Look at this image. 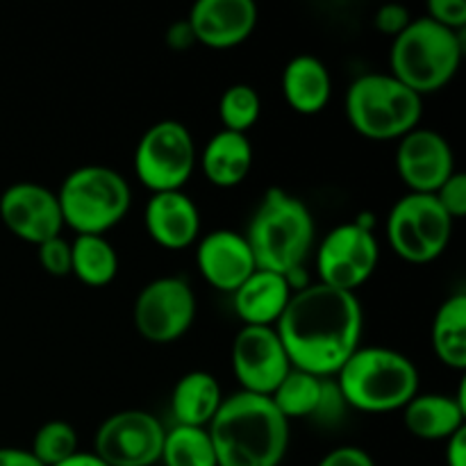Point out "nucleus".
Masks as SVG:
<instances>
[{
	"mask_svg": "<svg viewBox=\"0 0 466 466\" xmlns=\"http://www.w3.org/2000/svg\"><path fill=\"white\" fill-rule=\"evenodd\" d=\"M273 328L291 369L319 378L337 376L362 341V303L353 291L314 282L291 294Z\"/></svg>",
	"mask_w": 466,
	"mask_h": 466,
	"instance_id": "f257e3e1",
	"label": "nucleus"
},
{
	"mask_svg": "<svg viewBox=\"0 0 466 466\" xmlns=\"http://www.w3.org/2000/svg\"><path fill=\"white\" fill-rule=\"evenodd\" d=\"M208 432L218 466H280L289 449V421L268 396L248 391L223 399Z\"/></svg>",
	"mask_w": 466,
	"mask_h": 466,
	"instance_id": "f03ea898",
	"label": "nucleus"
},
{
	"mask_svg": "<svg viewBox=\"0 0 466 466\" xmlns=\"http://www.w3.org/2000/svg\"><path fill=\"white\" fill-rule=\"evenodd\" d=\"M314 232V218L308 205L289 191L271 187L259 200L244 237L255 258V267L287 276L303 268L312 253Z\"/></svg>",
	"mask_w": 466,
	"mask_h": 466,
	"instance_id": "7ed1b4c3",
	"label": "nucleus"
},
{
	"mask_svg": "<svg viewBox=\"0 0 466 466\" xmlns=\"http://www.w3.org/2000/svg\"><path fill=\"white\" fill-rule=\"evenodd\" d=\"M341 403L369 414L403 410L419 394L417 364L385 346H360L337 373Z\"/></svg>",
	"mask_w": 466,
	"mask_h": 466,
	"instance_id": "20e7f679",
	"label": "nucleus"
},
{
	"mask_svg": "<svg viewBox=\"0 0 466 466\" xmlns=\"http://www.w3.org/2000/svg\"><path fill=\"white\" fill-rule=\"evenodd\" d=\"M462 32H453L428 16L412 18L391 41V76L419 96L440 91L449 85L462 64Z\"/></svg>",
	"mask_w": 466,
	"mask_h": 466,
	"instance_id": "39448f33",
	"label": "nucleus"
},
{
	"mask_svg": "<svg viewBox=\"0 0 466 466\" xmlns=\"http://www.w3.org/2000/svg\"><path fill=\"white\" fill-rule=\"evenodd\" d=\"M346 118L358 135L373 141L400 139L417 130L423 116V96L391 73H367L346 91Z\"/></svg>",
	"mask_w": 466,
	"mask_h": 466,
	"instance_id": "423d86ee",
	"label": "nucleus"
},
{
	"mask_svg": "<svg viewBox=\"0 0 466 466\" xmlns=\"http://www.w3.org/2000/svg\"><path fill=\"white\" fill-rule=\"evenodd\" d=\"M64 226L76 235H100L126 218L132 205V191L126 177L103 164H85L64 177L55 191Z\"/></svg>",
	"mask_w": 466,
	"mask_h": 466,
	"instance_id": "0eeeda50",
	"label": "nucleus"
},
{
	"mask_svg": "<svg viewBox=\"0 0 466 466\" xmlns=\"http://www.w3.org/2000/svg\"><path fill=\"white\" fill-rule=\"evenodd\" d=\"M453 218L432 194H405L387 217V239L394 253L410 264L435 262L449 246Z\"/></svg>",
	"mask_w": 466,
	"mask_h": 466,
	"instance_id": "6e6552de",
	"label": "nucleus"
},
{
	"mask_svg": "<svg viewBox=\"0 0 466 466\" xmlns=\"http://www.w3.org/2000/svg\"><path fill=\"white\" fill-rule=\"evenodd\" d=\"M196 167V144L189 127L164 118L141 135L135 150V173L153 194L182 191Z\"/></svg>",
	"mask_w": 466,
	"mask_h": 466,
	"instance_id": "1a4fd4ad",
	"label": "nucleus"
},
{
	"mask_svg": "<svg viewBox=\"0 0 466 466\" xmlns=\"http://www.w3.org/2000/svg\"><path fill=\"white\" fill-rule=\"evenodd\" d=\"M135 328L146 341L171 344L189 332L196 319V296L189 282L164 276L139 291L132 308Z\"/></svg>",
	"mask_w": 466,
	"mask_h": 466,
	"instance_id": "9d476101",
	"label": "nucleus"
},
{
	"mask_svg": "<svg viewBox=\"0 0 466 466\" xmlns=\"http://www.w3.org/2000/svg\"><path fill=\"white\" fill-rule=\"evenodd\" d=\"M378 259L380 246L373 230L355 221L341 223L323 237L317 250L319 282L355 294L376 273Z\"/></svg>",
	"mask_w": 466,
	"mask_h": 466,
	"instance_id": "9b49d317",
	"label": "nucleus"
},
{
	"mask_svg": "<svg viewBox=\"0 0 466 466\" xmlns=\"http://www.w3.org/2000/svg\"><path fill=\"white\" fill-rule=\"evenodd\" d=\"M162 423L144 410H123L100 423L94 453L107 466H153L162 458Z\"/></svg>",
	"mask_w": 466,
	"mask_h": 466,
	"instance_id": "f8f14e48",
	"label": "nucleus"
},
{
	"mask_svg": "<svg viewBox=\"0 0 466 466\" xmlns=\"http://www.w3.org/2000/svg\"><path fill=\"white\" fill-rule=\"evenodd\" d=\"M232 371L241 385V391L271 396L291 371L289 358L276 328H241L232 344Z\"/></svg>",
	"mask_w": 466,
	"mask_h": 466,
	"instance_id": "ddd939ff",
	"label": "nucleus"
},
{
	"mask_svg": "<svg viewBox=\"0 0 466 466\" xmlns=\"http://www.w3.org/2000/svg\"><path fill=\"white\" fill-rule=\"evenodd\" d=\"M0 218L21 241L41 246L62 235L64 218L55 191L39 182H16L0 196Z\"/></svg>",
	"mask_w": 466,
	"mask_h": 466,
	"instance_id": "4468645a",
	"label": "nucleus"
},
{
	"mask_svg": "<svg viewBox=\"0 0 466 466\" xmlns=\"http://www.w3.org/2000/svg\"><path fill=\"white\" fill-rule=\"evenodd\" d=\"M396 171L410 194H435L455 173L453 148L440 132L417 127L399 139Z\"/></svg>",
	"mask_w": 466,
	"mask_h": 466,
	"instance_id": "2eb2a0df",
	"label": "nucleus"
},
{
	"mask_svg": "<svg viewBox=\"0 0 466 466\" xmlns=\"http://www.w3.org/2000/svg\"><path fill=\"white\" fill-rule=\"evenodd\" d=\"M196 264L208 285L232 294L255 271V258L244 235L235 230H214L196 241Z\"/></svg>",
	"mask_w": 466,
	"mask_h": 466,
	"instance_id": "dca6fc26",
	"label": "nucleus"
},
{
	"mask_svg": "<svg viewBox=\"0 0 466 466\" xmlns=\"http://www.w3.org/2000/svg\"><path fill=\"white\" fill-rule=\"evenodd\" d=\"M258 16L253 0H198L187 21L198 44L223 50L244 44L253 35Z\"/></svg>",
	"mask_w": 466,
	"mask_h": 466,
	"instance_id": "f3484780",
	"label": "nucleus"
},
{
	"mask_svg": "<svg viewBox=\"0 0 466 466\" xmlns=\"http://www.w3.org/2000/svg\"><path fill=\"white\" fill-rule=\"evenodd\" d=\"M146 232L167 250H185L200 239V212L185 191H159L144 209Z\"/></svg>",
	"mask_w": 466,
	"mask_h": 466,
	"instance_id": "a211bd4d",
	"label": "nucleus"
},
{
	"mask_svg": "<svg viewBox=\"0 0 466 466\" xmlns=\"http://www.w3.org/2000/svg\"><path fill=\"white\" fill-rule=\"evenodd\" d=\"M285 276L258 268L239 289L232 291V305L244 326L273 328L291 299Z\"/></svg>",
	"mask_w": 466,
	"mask_h": 466,
	"instance_id": "6ab92c4d",
	"label": "nucleus"
},
{
	"mask_svg": "<svg viewBox=\"0 0 466 466\" xmlns=\"http://www.w3.org/2000/svg\"><path fill=\"white\" fill-rule=\"evenodd\" d=\"M464 387L458 399L446 394H417L403 408V423L423 441H446L466 426Z\"/></svg>",
	"mask_w": 466,
	"mask_h": 466,
	"instance_id": "aec40b11",
	"label": "nucleus"
},
{
	"mask_svg": "<svg viewBox=\"0 0 466 466\" xmlns=\"http://www.w3.org/2000/svg\"><path fill=\"white\" fill-rule=\"evenodd\" d=\"M332 80L328 66L314 55H296L282 71V96L294 112L314 116L330 103Z\"/></svg>",
	"mask_w": 466,
	"mask_h": 466,
	"instance_id": "412c9836",
	"label": "nucleus"
},
{
	"mask_svg": "<svg viewBox=\"0 0 466 466\" xmlns=\"http://www.w3.org/2000/svg\"><path fill=\"white\" fill-rule=\"evenodd\" d=\"M200 168L214 187L230 189L241 185L253 168V144L248 135L218 130L200 153Z\"/></svg>",
	"mask_w": 466,
	"mask_h": 466,
	"instance_id": "4be33fe9",
	"label": "nucleus"
},
{
	"mask_svg": "<svg viewBox=\"0 0 466 466\" xmlns=\"http://www.w3.org/2000/svg\"><path fill=\"white\" fill-rule=\"evenodd\" d=\"M221 403V385L208 371H189L173 387L171 410L177 426L208 428Z\"/></svg>",
	"mask_w": 466,
	"mask_h": 466,
	"instance_id": "5701e85b",
	"label": "nucleus"
},
{
	"mask_svg": "<svg viewBox=\"0 0 466 466\" xmlns=\"http://www.w3.org/2000/svg\"><path fill=\"white\" fill-rule=\"evenodd\" d=\"M432 349L444 367L466 369V294L449 296L440 305L432 321Z\"/></svg>",
	"mask_w": 466,
	"mask_h": 466,
	"instance_id": "b1692460",
	"label": "nucleus"
},
{
	"mask_svg": "<svg viewBox=\"0 0 466 466\" xmlns=\"http://www.w3.org/2000/svg\"><path fill=\"white\" fill-rule=\"evenodd\" d=\"M268 399L287 421L312 417V414L321 412L323 405H326L328 385L323 382V378L291 369Z\"/></svg>",
	"mask_w": 466,
	"mask_h": 466,
	"instance_id": "393cba45",
	"label": "nucleus"
},
{
	"mask_svg": "<svg viewBox=\"0 0 466 466\" xmlns=\"http://www.w3.org/2000/svg\"><path fill=\"white\" fill-rule=\"evenodd\" d=\"M118 273V255L100 235H77L71 241V276L86 287H107Z\"/></svg>",
	"mask_w": 466,
	"mask_h": 466,
	"instance_id": "a878e982",
	"label": "nucleus"
},
{
	"mask_svg": "<svg viewBox=\"0 0 466 466\" xmlns=\"http://www.w3.org/2000/svg\"><path fill=\"white\" fill-rule=\"evenodd\" d=\"M164 466H218L208 428L177 426L167 431L162 446Z\"/></svg>",
	"mask_w": 466,
	"mask_h": 466,
	"instance_id": "bb28decb",
	"label": "nucleus"
},
{
	"mask_svg": "<svg viewBox=\"0 0 466 466\" xmlns=\"http://www.w3.org/2000/svg\"><path fill=\"white\" fill-rule=\"evenodd\" d=\"M259 114H262L259 94L244 82L228 86L218 100V118L223 123V130L248 135L250 127L259 121Z\"/></svg>",
	"mask_w": 466,
	"mask_h": 466,
	"instance_id": "cd10ccee",
	"label": "nucleus"
},
{
	"mask_svg": "<svg viewBox=\"0 0 466 466\" xmlns=\"http://www.w3.org/2000/svg\"><path fill=\"white\" fill-rule=\"evenodd\" d=\"M77 432L71 423L55 421L44 423L32 440L30 453L44 466H57L77 453Z\"/></svg>",
	"mask_w": 466,
	"mask_h": 466,
	"instance_id": "c85d7f7f",
	"label": "nucleus"
},
{
	"mask_svg": "<svg viewBox=\"0 0 466 466\" xmlns=\"http://www.w3.org/2000/svg\"><path fill=\"white\" fill-rule=\"evenodd\" d=\"M39 250V264L48 276L66 278L71 276V241L64 239L62 235L55 239L44 241L36 246Z\"/></svg>",
	"mask_w": 466,
	"mask_h": 466,
	"instance_id": "c756f323",
	"label": "nucleus"
},
{
	"mask_svg": "<svg viewBox=\"0 0 466 466\" xmlns=\"http://www.w3.org/2000/svg\"><path fill=\"white\" fill-rule=\"evenodd\" d=\"M435 200L441 205L446 214H449L453 221L466 217V176L464 173L455 171L440 189L435 191Z\"/></svg>",
	"mask_w": 466,
	"mask_h": 466,
	"instance_id": "7c9ffc66",
	"label": "nucleus"
},
{
	"mask_svg": "<svg viewBox=\"0 0 466 466\" xmlns=\"http://www.w3.org/2000/svg\"><path fill=\"white\" fill-rule=\"evenodd\" d=\"M428 18L453 32H462L466 25V3L464 0H431Z\"/></svg>",
	"mask_w": 466,
	"mask_h": 466,
	"instance_id": "2f4dec72",
	"label": "nucleus"
},
{
	"mask_svg": "<svg viewBox=\"0 0 466 466\" xmlns=\"http://www.w3.org/2000/svg\"><path fill=\"white\" fill-rule=\"evenodd\" d=\"M410 23H412L410 9L399 3L382 5V7H378L376 16H373V25H376V30L382 32V35L391 36V39H396V36H399Z\"/></svg>",
	"mask_w": 466,
	"mask_h": 466,
	"instance_id": "473e14b6",
	"label": "nucleus"
},
{
	"mask_svg": "<svg viewBox=\"0 0 466 466\" xmlns=\"http://www.w3.org/2000/svg\"><path fill=\"white\" fill-rule=\"evenodd\" d=\"M317 466H376L371 455L358 446H339V449L330 451L323 455L321 462Z\"/></svg>",
	"mask_w": 466,
	"mask_h": 466,
	"instance_id": "72a5a7b5",
	"label": "nucleus"
},
{
	"mask_svg": "<svg viewBox=\"0 0 466 466\" xmlns=\"http://www.w3.org/2000/svg\"><path fill=\"white\" fill-rule=\"evenodd\" d=\"M167 44L171 50H189L191 46L196 44V36H194V32H191V25L187 18L185 21L173 23V25L168 27Z\"/></svg>",
	"mask_w": 466,
	"mask_h": 466,
	"instance_id": "f704fd0d",
	"label": "nucleus"
},
{
	"mask_svg": "<svg viewBox=\"0 0 466 466\" xmlns=\"http://www.w3.org/2000/svg\"><path fill=\"white\" fill-rule=\"evenodd\" d=\"M446 466H466V426L446 440Z\"/></svg>",
	"mask_w": 466,
	"mask_h": 466,
	"instance_id": "c9c22d12",
	"label": "nucleus"
},
{
	"mask_svg": "<svg viewBox=\"0 0 466 466\" xmlns=\"http://www.w3.org/2000/svg\"><path fill=\"white\" fill-rule=\"evenodd\" d=\"M0 466H44L27 449L3 446L0 449Z\"/></svg>",
	"mask_w": 466,
	"mask_h": 466,
	"instance_id": "e433bc0d",
	"label": "nucleus"
},
{
	"mask_svg": "<svg viewBox=\"0 0 466 466\" xmlns=\"http://www.w3.org/2000/svg\"><path fill=\"white\" fill-rule=\"evenodd\" d=\"M57 466H107L94 451H77L76 455H71L68 460L59 462Z\"/></svg>",
	"mask_w": 466,
	"mask_h": 466,
	"instance_id": "4c0bfd02",
	"label": "nucleus"
}]
</instances>
